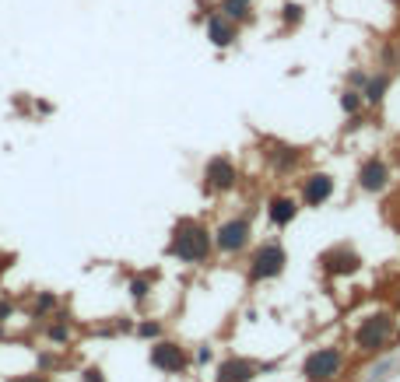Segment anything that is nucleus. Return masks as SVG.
<instances>
[{
  "instance_id": "1",
  "label": "nucleus",
  "mask_w": 400,
  "mask_h": 382,
  "mask_svg": "<svg viewBox=\"0 0 400 382\" xmlns=\"http://www.w3.org/2000/svg\"><path fill=\"white\" fill-rule=\"evenodd\" d=\"M207 232L194 225V221H180V228H176V239H172V256H180V260H187V263H194V260H204L207 256Z\"/></svg>"
},
{
  "instance_id": "2",
  "label": "nucleus",
  "mask_w": 400,
  "mask_h": 382,
  "mask_svg": "<svg viewBox=\"0 0 400 382\" xmlns=\"http://www.w3.org/2000/svg\"><path fill=\"white\" fill-rule=\"evenodd\" d=\"M337 369H341V354L337 351H316L305 362V376L309 379H330V376H337Z\"/></svg>"
},
{
  "instance_id": "3",
  "label": "nucleus",
  "mask_w": 400,
  "mask_h": 382,
  "mask_svg": "<svg viewBox=\"0 0 400 382\" xmlns=\"http://www.w3.org/2000/svg\"><path fill=\"white\" fill-rule=\"evenodd\" d=\"M151 365L162 369V372H180L187 365V358H183V351L176 344H155L151 347Z\"/></svg>"
},
{
  "instance_id": "4",
  "label": "nucleus",
  "mask_w": 400,
  "mask_h": 382,
  "mask_svg": "<svg viewBox=\"0 0 400 382\" xmlns=\"http://www.w3.org/2000/svg\"><path fill=\"white\" fill-rule=\"evenodd\" d=\"M207 39H211L214 46H232V42H235V21L225 18L221 11L211 14V18H207Z\"/></svg>"
},
{
  "instance_id": "5",
  "label": "nucleus",
  "mask_w": 400,
  "mask_h": 382,
  "mask_svg": "<svg viewBox=\"0 0 400 382\" xmlns=\"http://www.w3.org/2000/svg\"><path fill=\"white\" fill-rule=\"evenodd\" d=\"M281 263H285L281 246H267V249L257 253V260H253V274H257V277H274V274L281 270Z\"/></svg>"
},
{
  "instance_id": "6",
  "label": "nucleus",
  "mask_w": 400,
  "mask_h": 382,
  "mask_svg": "<svg viewBox=\"0 0 400 382\" xmlns=\"http://www.w3.org/2000/svg\"><path fill=\"white\" fill-rule=\"evenodd\" d=\"M390 333H394L390 319H369V323L358 330V344H362V347H380Z\"/></svg>"
},
{
  "instance_id": "7",
  "label": "nucleus",
  "mask_w": 400,
  "mask_h": 382,
  "mask_svg": "<svg viewBox=\"0 0 400 382\" xmlns=\"http://www.w3.org/2000/svg\"><path fill=\"white\" fill-rule=\"evenodd\" d=\"M207 183L214 186V190H228L232 186V179H235V169H232V162L228 158H214V162H207Z\"/></svg>"
},
{
  "instance_id": "8",
  "label": "nucleus",
  "mask_w": 400,
  "mask_h": 382,
  "mask_svg": "<svg viewBox=\"0 0 400 382\" xmlns=\"http://www.w3.org/2000/svg\"><path fill=\"white\" fill-rule=\"evenodd\" d=\"M246 235H249V228H246V221H228L221 232H218V246L221 249H239L242 242H246Z\"/></svg>"
},
{
  "instance_id": "9",
  "label": "nucleus",
  "mask_w": 400,
  "mask_h": 382,
  "mask_svg": "<svg viewBox=\"0 0 400 382\" xmlns=\"http://www.w3.org/2000/svg\"><path fill=\"white\" fill-rule=\"evenodd\" d=\"M253 379V365L249 362H225L221 372H218V382H249Z\"/></svg>"
},
{
  "instance_id": "10",
  "label": "nucleus",
  "mask_w": 400,
  "mask_h": 382,
  "mask_svg": "<svg viewBox=\"0 0 400 382\" xmlns=\"http://www.w3.org/2000/svg\"><path fill=\"white\" fill-rule=\"evenodd\" d=\"M330 193H334V183H330L327 176H312V179H309V186H305V200L316 207V203H323Z\"/></svg>"
},
{
  "instance_id": "11",
  "label": "nucleus",
  "mask_w": 400,
  "mask_h": 382,
  "mask_svg": "<svg viewBox=\"0 0 400 382\" xmlns=\"http://www.w3.org/2000/svg\"><path fill=\"white\" fill-rule=\"evenodd\" d=\"M387 183V169H383V162H369L365 169H362V186L365 190H380Z\"/></svg>"
},
{
  "instance_id": "12",
  "label": "nucleus",
  "mask_w": 400,
  "mask_h": 382,
  "mask_svg": "<svg viewBox=\"0 0 400 382\" xmlns=\"http://www.w3.org/2000/svg\"><path fill=\"white\" fill-rule=\"evenodd\" d=\"M218 11H221L225 18H232V21H242V18H249L253 0H221V4H218Z\"/></svg>"
},
{
  "instance_id": "13",
  "label": "nucleus",
  "mask_w": 400,
  "mask_h": 382,
  "mask_svg": "<svg viewBox=\"0 0 400 382\" xmlns=\"http://www.w3.org/2000/svg\"><path fill=\"white\" fill-rule=\"evenodd\" d=\"M387 88H390V78H387V74L369 78V81H365V98H369V102H380V98L387 95Z\"/></svg>"
},
{
  "instance_id": "14",
  "label": "nucleus",
  "mask_w": 400,
  "mask_h": 382,
  "mask_svg": "<svg viewBox=\"0 0 400 382\" xmlns=\"http://www.w3.org/2000/svg\"><path fill=\"white\" fill-rule=\"evenodd\" d=\"M271 217H274L278 225H288V221L295 217V203H292V200H274V207H271Z\"/></svg>"
},
{
  "instance_id": "15",
  "label": "nucleus",
  "mask_w": 400,
  "mask_h": 382,
  "mask_svg": "<svg viewBox=\"0 0 400 382\" xmlns=\"http://www.w3.org/2000/svg\"><path fill=\"white\" fill-rule=\"evenodd\" d=\"M53 305H57V294H49V291H46V294H39V302H35V312H49Z\"/></svg>"
},
{
  "instance_id": "16",
  "label": "nucleus",
  "mask_w": 400,
  "mask_h": 382,
  "mask_svg": "<svg viewBox=\"0 0 400 382\" xmlns=\"http://www.w3.org/2000/svg\"><path fill=\"white\" fill-rule=\"evenodd\" d=\"M341 105H344L348 112H358V92H344V95H341Z\"/></svg>"
},
{
  "instance_id": "17",
  "label": "nucleus",
  "mask_w": 400,
  "mask_h": 382,
  "mask_svg": "<svg viewBox=\"0 0 400 382\" xmlns=\"http://www.w3.org/2000/svg\"><path fill=\"white\" fill-rule=\"evenodd\" d=\"M130 294H134V298H144V294H148V281H134V285H130Z\"/></svg>"
},
{
  "instance_id": "18",
  "label": "nucleus",
  "mask_w": 400,
  "mask_h": 382,
  "mask_svg": "<svg viewBox=\"0 0 400 382\" xmlns=\"http://www.w3.org/2000/svg\"><path fill=\"white\" fill-rule=\"evenodd\" d=\"M49 337L53 340H67V326H49Z\"/></svg>"
},
{
  "instance_id": "19",
  "label": "nucleus",
  "mask_w": 400,
  "mask_h": 382,
  "mask_svg": "<svg viewBox=\"0 0 400 382\" xmlns=\"http://www.w3.org/2000/svg\"><path fill=\"white\" fill-rule=\"evenodd\" d=\"M155 333H158V323H144L141 326V337H155Z\"/></svg>"
},
{
  "instance_id": "20",
  "label": "nucleus",
  "mask_w": 400,
  "mask_h": 382,
  "mask_svg": "<svg viewBox=\"0 0 400 382\" xmlns=\"http://www.w3.org/2000/svg\"><path fill=\"white\" fill-rule=\"evenodd\" d=\"M85 382H102V372L99 369H88V372H85Z\"/></svg>"
},
{
  "instance_id": "21",
  "label": "nucleus",
  "mask_w": 400,
  "mask_h": 382,
  "mask_svg": "<svg viewBox=\"0 0 400 382\" xmlns=\"http://www.w3.org/2000/svg\"><path fill=\"white\" fill-rule=\"evenodd\" d=\"M11 382H46L42 376H18V379H11Z\"/></svg>"
},
{
  "instance_id": "22",
  "label": "nucleus",
  "mask_w": 400,
  "mask_h": 382,
  "mask_svg": "<svg viewBox=\"0 0 400 382\" xmlns=\"http://www.w3.org/2000/svg\"><path fill=\"white\" fill-rule=\"evenodd\" d=\"M7 316H11V305H7V302H0V323H4Z\"/></svg>"
},
{
  "instance_id": "23",
  "label": "nucleus",
  "mask_w": 400,
  "mask_h": 382,
  "mask_svg": "<svg viewBox=\"0 0 400 382\" xmlns=\"http://www.w3.org/2000/svg\"><path fill=\"white\" fill-rule=\"evenodd\" d=\"M394 4H400V0H394Z\"/></svg>"
}]
</instances>
